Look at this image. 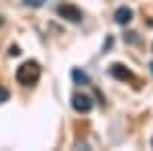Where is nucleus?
Segmentation results:
<instances>
[{
	"label": "nucleus",
	"mask_w": 153,
	"mask_h": 151,
	"mask_svg": "<svg viewBox=\"0 0 153 151\" xmlns=\"http://www.w3.org/2000/svg\"><path fill=\"white\" fill-rule=\"evenodd\" d=\"M39 78H41V68L33 59L21 63L19 70H16V82L21 86H35L37 82H39Z\"/></svg>",
	"instance_id": "1"
},
{
	"label": "nucleus",
	"mask_w": 153,
	"mask_h": 151,
	"mask_svg": "<svg viewBox=\"0 0 153 151\" xmlns=\"http://www.w3.org/2000/svg\"><path fill=\"white\" fill-rule=\"evenodd\" d=\"M57 14L63 16L65 21H70V23H82V16H84L82 10L78 6H74V4H59Z\"/></svg>",
	"instance_id": "2"
},
{
	"label": "nucleus",
	"mask_w": 153,
	"mask_h": 151,
	"mask_svg": "<svg viewBox=\"0 0 153 151\" xmlns=\"http://www.w3.org/2000/svg\"><path fill=\"white\" fill-rule=\"evenodd\" d=\"M92 98L90 96H86V94H76L74 98H71V108L76 110V112H80V115H86V112H90L92 110Z\"/></svg>",
	"instance_id": "3"
},
{
	"label": "nucleus",
	"mask_w": 153,
	"mask_h": 151,
	"mask_svg": "<svg viewBox=\"0 0 153 151\" xmlns=\"http://www.w3.org/2000/svg\"><path fill=\"white\" fill-rule=\"evenodd\" d=\"M108 74H110L114 80H120V82H131V80H135L133 71H131L127 65H123V63H112V65L108 68Z\"/></svg>",
	"instance_id": "4"
},
{
	"label": "nucleus",
	"mask_w": 153,
	"mask_h": 151,
	"mask_svg": "<svg viewBox=\"0 0 153 151\" xmlns=\"http://www.w3.org/2000/svg\"><path fill=\"white\" fill-rule=\"evenodd\" d=\"M114 21L118 25H129L133 21V10H131L129 6H120L114 10Z\"/></svg>",
	"instance_id": "5"
},
{
	"label": "nucleus",
	"mask_w": 153,
	"mask_h": 151,
	"mask_svg": "<svg viewBox=\"0 0 153 151\" xmlns=\"http://www.w3.org/2000/svg\"><path fill=\"white\" fill-rule=\"evenodd\" d=\"M71 78H74V82H76V84H80V86L90 84V78H88L82 70H74V71H71Z\"/></svg>",
	"instance_id": "6"
},
{
	"label": "nucleus",
	"mask_w": 153,
	"mask_h": 151,
	"mask_svg": "<svg viewBox=\"0 0 153 151\" xmlns=\"http://www.w3.org/2000/svg\"><path fill=\"white\" fill-rule=\"evenodd\" d=\"M8 98H10V92H8V90H6V88L0 84V104H4Z\"/></svg>",
	"instance_id": "7"
},
{
	"label": "nucleus",
	"mask_w": 153,
	"mask_h": 151,
	"mask_svg": "<svg viewBox=\"0 0 153 151\" xmlns=\"http://www.w3.org/2000/svg\"><path fill=\"white\" fill-rule=\"evenodd\" d=\"M25 4H27V6H41V4H43V0H25Z\"/></svg>",
	"instance_id": "8"
},
{
	"label": "nucleus",
	"mask_w": 153,
	"mask_h": 151,
	"mask_svg": "<svg viewBox=\"0 0 153 151\" xmlns=\"http://www.w3.org/2000/svg\"><path fill=\"white\" fill-rule=\"evenodd\" d=\"M8 53H10V55H19V53H21V49L14 45V47H10V51H8Z\"/></svg>",
	"instance_id": "9"
},
{
	"label": "nucleus",
	"mask_w": 153,
	"mask_h": 151,
	"mask_svg": "<svg viewBox=\"0 0 153 151\" xmlns=\"http://www.w3.org/2000/svg\"><path fill=\"white\" fill-rule=\"evenodd\" d=\"M151 147H153V139H151Z\"/></svg>",
	"instance_id": "10"
},
{
	"label": "nucleus",
	"mask_w": 153,
	"mask_h": 151,
	"mask_svg": "<svg viewBox=\"0 0 153 151\" xmlns=\"http://www.w3.org/2000/svg\"><path fill=\"white\" fill-rule=\"evenodd\" d=\"M151 70H153V63H151Z\"/></svg>",
	"instance_id": "11"
}]
</instances>
